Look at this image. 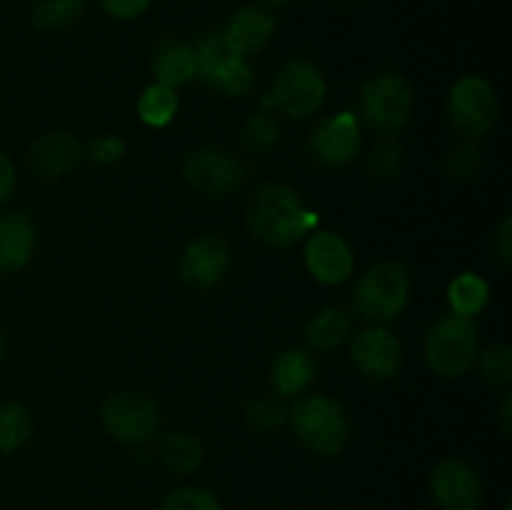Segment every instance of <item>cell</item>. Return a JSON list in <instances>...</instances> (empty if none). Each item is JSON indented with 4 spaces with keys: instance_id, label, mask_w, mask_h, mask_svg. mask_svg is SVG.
Wrapping results in <instances>:
<instances>
[{
    "instance_id": "1",
    "label": "cell",
    "mask_w": 512,
    "mask_h": 510,
    "mask_svg": "<svg viewBox=\"0 0 512 510\" xmlns=\"http://www.w3.org/2000/svg\"><path fill=\"white\" fill-rule=\"evenodd\" d=\"M315 223H318V218H315L313 210L288 185H263L250 200V233L263 243L275 245V248H288V245L303 240L315 228Z\"/></svg>"
},
{
    "instance_id": "2",
    "label": "cell",
    "mask_w": 512,
    "mask_h": 510,
    "mask_svg": "<svg viewBox=\"0 0 512 510\" xmlns=\"http://www.w3.org/2000/svg\"><path fill=\"white\" fill-rule=\"evenodd\" d=\"M288 418L300 443L313 450L315 455L333 458V455L343 453L345 445H348V415H345L343 405L328 395L300 398L293 405V410H288Z\"/></svg>"
},
{
    "instance_id": "3",
    "label": "cell",
    "mask_w": 512,
    "mask_h": 510,
    "mask_svg": "<svg viewBox=\"0 0 512 510\" xmlns=\"http://www.w3.org/2000/svg\"><path fill=\"white\" fill-rule=\"evenodd\" d=\"M410 298V278L393 260L375 263L353 290V310L368 323H390L405 310Z\"/></svg>"
},
{
    "instance_id": "4",
    "label": "cell",
    "mask_w": 512,
    "mask_h": 510,
    "mask_svg": "<svg viewBox=\"0 0 512 510\" xmlns=\"http://www.w3.org/2000/svg\"><path fill=\"white\" fill-rule=\"evenodd\" d=\"M425 360L443 378H460L478 360V325L465 315H445L425 338Z\"/></svg>"
},
{
    "instance_id": "5",
    "label": "cell",
    "mask_w": 512,
    "mask_h": 510,
    "mask_svg": "<svg viewBox=\"0 0 512 510\" xmlns=\"http://www.w3.org/2000/svg\"><path fill=\"white\" fill-rule=\"evenodd\" d=\"M195 63H198L195 78L220 95L240 98L253 85V68L248 65V58L235 50L223 33H208L198 40Z\"/></svg>"
},
{
    "instance_id": "6",
    "label": "cell",
    "mask_w": 512,
    "mask_h": 510,
    "mask_svg": "<svg viewBox=\"0 0 512 510\" xmlns=\"http://www.w3.org/2000/svg\"><path fill=\"white\" fill-rule=\"evenodd\" d=\"M413 113V88L400 73L373 75L360 93V115L375 133L393 135L408 123Z\"/></svg>"
},
{
    "instance_id": "7",
    "label": "cell",
    "mask_w": 512,
    "mask_h": 510,
    "mask_svg": "<svg viewBox=\"0 0 512 510\" xmlns=\"http://www.w3.org/2000/svg\"><path fill=\"white\" fill-rule=\"evenodd\" d=\"M105 433L123 445H145L160 428V410L148 395L120 390L110 395L100 408Z\"/></svg>"
},
{
    "instance_id": "8",
    "label": "cell",
    "mask_w": 512,
    "mask_h": 510,
    "mask_svg": "<svg viewBox=\"0 0 512 510\" xmlns=\"http://www.w3.org/2000/svg\"><path fill=\"white\" fill-rule=\"evenodd\" d=\"M328 95V83L310 60H290L280 68L273 83V103L290 118H308L318 113Z\"/></svg>"
},
{
    "instance_id": "9",
    "label": "cell",
    "mask_w": 512,
    "mask_h": 510,
    "mask_svg": "<svg viewBox=\"0 0 512 510\" xmlns=\"http://www.w3.org/2000/svg\"><path fill=\"white\" fill-rule=\"evenodd\" d=\"M500 113L498 93L478 75H465L450 88L448 115L455 128L468 138H480L495 125Z\"/></svg>"
},
{
    "instance_id": "10",
    "label": "cell",
    "mask_w": 512,
    "mask_h": 510,
    "mask_svg": "<svg viewBox=\"0 0 512 510\" xmlns=\"http://www.w3.org/2000/svg\"><path fill=\"white\" fill-rule=\"evenodd\" d=\"M185 180L193 190L208 198H225L245 180V168L235 155L220 148L195 150L183 168Z\"/></svg>"
},
{
    "instance_id": "11",
    "label": "cell",
    "mask_w": 512,
    "mask_h": 510,
    "mask_svg": "<svg viewBox=\"0 0 512 510\" xmlns=\"http://www.w3.org/2000/svg\"><path fill=\"white\" fill-rule=\"evenodd\" d=\"M363 130L353 113H338L320 120L310 138V153L325 168H340L360 153Z\"/></svg>"
},
{
    "instance_id": "12",
    "label": "cell",
    "mask_w": 512,
    "mask_h": 510,
    "mask_svg": "<svg viewBox=\"0 0 512 510\" xmlns=\"http://www.w3.org/2000/svg\"><path fill=\"white\" fill-rule=\"evenodd\" d=\"M430 493L443 510H478L483 485L473 465L463 460H443L430 473Z\"/></svg>"
},
{
    "instance_id": "13",
    "label": "cell",
    "mask_w": 512,
    "mask_h": 510,
    "mask_svg": "<svg viewBox=\"0 0 512 510\" xmlns=\"http://www.w3.org/2000/svg\"><path fill=\"white\" fill-rule=\"evenodd\" d=\"M350 360L363 375L373 380H390L403 363L400 340L385 328H370L355 335L350 345Z\"/></svg>"
},
{
    "instance_id": "14",
    "label": "cell",
    "mask_w": 512,
    "mask_h": 510,
    "mask_svg": "<svg viewBox=\"0 0 512 510\" xmlns=\"http://www.w3.org/2000/svg\"><path fill=\"white\" fill-rule=\"evenodd\" d=\"M305 265L318 283L340 285L353 275L355 255L340 235L318 230L305 245Z\"/></svg>"
},
{
    "instance_id": "15",
    "label": "cell",
    "mask_w": 512,
    "mask_h": 510,
    "mask_svg": "<svg viewBox=\"0 0 512 510\" xmlns=\"http://www.w3.org/2000/svg\"><path fill=\"white\" fill-rule=\"evenodd\" d=\"M228 268V245L215 235H203V238L193 240L180 255V278L200 290L218 285L228 275Z\"/></svg>"
},
{
    "instance_id": "16",
    "label": "cell",
    "mask_w": 512,
    "mask_h": 510,
    "mask_svg": "<svg viewBox=\"0 0 512 510\" xmlns=\"http://www.w3.org/2000/svg\"><path fill=\"white\" fill-rule=\"evenodd\" d=\"M85 158V148L75 135L55 130L40 135L30 148V168L45 180H58L68 175Z\"/></svg>"
},
{
    "instance_id": "17",
    "label": "cell",
    "mask_w": 512,
    "mask_h": 510,
    "mask_svg": "<svg viewBox=\"0 0 512 510\" xmlns=\"http://www.w3.org/2000/svg\"><path fill=\"white\" fill-rule=\"evenodd\" d=\"M275 33V18L263 5H245L230 15L223 35L235 50L248 58L250 53H258L270 43Z\"/></svg>"
},
{
    "instance_id": "18",
    "label": "cell",
    "mask_w": 512,
    "mask_h": 510,
    "mask_svg": "<svg viewBox=\"0 0 512 510\" xmlns=\"http://www.w3.org/2000/svg\"><path fill=\"white\" fill-rule=\"evenodd\" d=\"M150 68L158 83L170 85V88H180V85L190 83L195 78V48L185 40L173 38H160L158 43L150 50Z\"/></svg>"
},
{
    "instance_id": "19",
    "label": "cell",
    "mask_w": 512,
    "mask_h": 510,
    "mask_svg": "<svg viewBox=\"0 0 512 510\" xmlns=\"http://www.w3.org/2000/svg\"><path fill=\"white\" fill-rule=\"evenodd\" d=\"M35 250V225L25 213L0 215V273L25 268Z\"/></svg>"
},
{
    "instance_id": "20",
    "label": "cell",
    "mask_w": 512,
    "mask_h": 510,
    "mask_svg": "<svg viewBox=\"0 0 512 510\" xmlns=\"http://www.w3.org/2000/svg\"><path fill=\"white\" fill-rule=\"evenodd\" d=\"M315 380V358L308 350H283L270 365V383L280 398H300Z\"/></svg>"
},
{
    "instance_id": "21",
    "label": "cell",
    "mask_w": 512,
    "mask_h": 510,
    "mask_svg": "<svg viewBox=\"0 0 512 510\" xmlns=\"http://www.w3.org/2000/svg\"><path fill=\"white\" fill-rule=\"evenodd\" d=\"M353 333V320L340 308H323L305 325V340L318 350L340 348Z\"/></svg>"
},
{
    "instance_id": "22",
    "label": "cell",
    "mask_w": 512,
    "mask_h": 510,
    "mask_svg": "<svg viewBox=\"0 0 512 510\" xmlns=\"http://www.w3.org/2000/svg\"><path fill=\"white\" fill-rule=\"evenodd\" d=\"M203 443H200L195 435L183 433H168L163 435L158 445V458L170 473H178V475H188L195 473L203 463Z\"/></svg>"
},
{
    "instance_id": "23",
    "label": "cell",
    "mask_w": 512,
    "mask_h": 510,
    "mask_svg": "<svg viewBox=\"0 0 512 510\" xmlns=\"http://www.w3.org/2000/svg\"><path fill=\"white\" fill-rule=\"evenodd\" d=\"M178 93L163 83H153L138 98V115L150 128H165L178 115Z\"/></svg>"
},
{
    "instance_id": "24",
    "label": "cell",
    "mask_w": 512,
    "mask_h": 510,
    "mask_svg": "<svg viewBox=\"0 0 512 510\" xmlns=\"http://www.w3.org/2000/svg\"><path fill=\"white\" fill-rule=\"evenodd\" d=\"M488 298L490 285L478 273H460L448 288L450 308L455 315H465V318L478 315L488 305Z\"/></svg>"
},
{
    "instance_id": "25",
    "label": "cell",
    "mask_w": 512,
    "mask_h": 510,
    "mask_svg": "<svg viewBox=\"0 0 512 510\" xmlns=\"http://www.w3.org/2000/svg\"><path fill=\"white\" fill-rule=\"evenodd\" d=\"M33 433L30 413L20 403H0V455H10L25 445Z\"/></svg>"
},
{
    "instance_id": "26",
    "label": "cell",
    "mask_w": 512,
    "mask_h": 510,
    "mask_svg": "<svg viewBox=\"0 0 512 510\" xmlns=\"http://www.w3.org/2000/svg\"><path fill=\"white\" fill-rule=\"evenodd\" d=\"M83 10L85 0H35L30 18L40 30H63L70 28Z\"/></svg>"
},
{
    "instance_id": "27",
    "label": "cell",
    "mask_w": 512,
    "mask_h": 510,
    "mask_svg": "<svg viewBox=\"0 0 512 510\" xmlns=\"http://www.w3.org/2000/svg\"><path fill=\"white\" fill-rule=\"evenodd\" d=\"M280 123L270 113H258L245 123L243 145L250 153H268L278 145Z\"/></svg>"
},
{
    "instance_id": "28",
    "label": "cell",
    "mask_w": 512,
    "mask_h": 510,
    "mask_svg": "<svg viewBox=\"0 0 512 510\" xmlns=\"http://www.w3.org/2000/svg\"><path fill=\"white\" fill-rule=\"evenodd\" d=\"M158 510H223L220 500L215 498L210 490L195 488V485H185V488L170 490L163 498Z\"/></svg>"
},
{
    "instance_id": "29",
    "label": "cell",
    "mask_w": 512,
    "mask_h": 510,
    "mask_svg": "<svg viewBox=\"0 0 512 510\" xmlns=\"http://www.w3.org/2000/svg\"><path fill=\"white\" fill-rule=\"evenodd\" d=\"M400 168H403V150H400V145L395 140H383V143H378L370 150L368 170L373 178H395L400 173Z\"/></svg>"
},
{
    "instance_id": "30",
    "label": "cell",
    "mask_w": 512,
    "mask_h": 510,
    "mask_svg": "<svg viewBox=\"0 0 512 510\" xmlns=\"http://www.w3.org/2000/svg\"><path fill=\"white\" fill-rule=\"evenodd\" d=\"M480 373L488 383L508 385L512 380V353L505 345L490 348L480 355Z\"/></svg>"
},
{
    "instance_id": "31",
    "label": "cell",
    "mask_w": 512,
    "mask_h": 510,
    "mask_svg": "<svg viewBox=\"0 0 512 510\" xmlns=\"http://www.w3.org/2000/svg\"><path fill=\"white\" fill-rule=\"evenodd\" d=\"M245 415H248V423L260 430L278 428V425H283L285 420H288V410L273 398H258L253 400V403H248Z\"/></svg>"
},
{
    "instance_id": "32",
    "label": "cell",
    "mask_w": 512,
    "mask_h": 510,
    "mask_svg": "<svg viewBox=\"0 0 512 510\" xmlns=\"http://www.w3.org/2000/svg\"><path fill=\"white\" fill-rule=\"evenodd\" d=\"M478 163H480V153L470 140H463V143H458L453 150H450L448 168L455 178H470V175H475L478 173Z\"/></svg>"
},
{
    "instance_id": "33",
    "label": "cell",
    "mask_w": 512,
    "mask_h": 510,
    "mask_svg": "<svg viewBox=\"0 0 512 510\" xmlns=\"http://www.w3.org/2000/svg\"><path fill=\"white\" fill-rule=\"evenodd\" d=\"M125 143L118 135H100L90 143V155H93L95 163L100 165H113L123 158Z\"/></svg>"
},
{
    "instance_id": "34",
    "label": "cell",
    "mask_w": 512,
    "mask_h": 510,
    "mask_svg": "<svg viewBox=\"0 0 512 510\" xmlns=\"http://www.w3.org/2000/svg\"><path fill=\"white\" fill-rule=\"evenodd\" d=\"M153 0H98L100 8L115 20H135L150 8Z\"/></svg>"
},
{
    "instance_id": "35",
    "label": "cell",
    "mask_w": 512,
    "mask_h": 510,
    "mask_svg": "<svg viewBox=\"0 0 512 510\" xmlns=\"http://www.w3.org/2000/svg\"><path fill=\"white\" fill-rule=\"evenodd\" d=\"M13 188H15V168L13 163H10L8 155L0 150V203L8 200V195L13 193Z\"/></svg>"
},
{
    "instance_id": "36",
    "label": "cell",
    "mask_w": 512,
    "mask_h": 510,
    "mask_svg": "<svg viewBox=\"0 0 512 510\" xmlns=\"http://www.w3.org/2000/svg\"><path fill=\"white\" fill-rule=\"evenodd\" d=\"M498 255L505 265L512 260V223H510V218H505L503 225H500V230H498Z\"/></svg>"
},
{
    "instance_id": "37",
    "label": "cell",
    "mask_w": 512,
    "mask_h": 510,
    "mask_svg": "<svg viewBox=\"0 0 512 510\" xmlns=\"http://www.w3.org/2000/svg\"><path fill=\"white\" fill-rule=\"evenodd\" d=\"M500 420H503V428L510 430V398L503 400V410H500Z\"/></svg>"
},
{
    "instance_id": "38",
    "label": "cell",
    "mask_w": 512,
    "mask_h": 510,
    "mask_svg": "<svg viewBox=\"0 0 512 510\" xmlns=\"http://www.w3.org/2000/svg\"><path fill=\"white\" fill-rule=\"evenodd\" d=\"M260 5H263V8H268V10H275V8H285V5L290 3V0H258Z\"/></svg>"
},
{
    "instance_id": "39",
    "label": "cell",
    "mask_w": 512,
    "mask_h": 510,
    "mask_svg": "<svg viewBox=\"0 0 512 510\" xmlns=\"http://www.w3.org/2000/svg\"><path fill=\"white\" fill-rule=\"evenodd\" d=\"M340 3H343V5H355V3H360V0H340Z\"/></svg>"
},
{
    "instance_id": "40",
    "label": "cell",
    "mask_w": 512,
    "mask_h": 510,
    "mask_svg": "<svg viewBox=\"0 0 512 510\" xmlns=\"http://www.w3.org/2000/svg\"><path fill=\"white\" fill-rule=\"evenodd\" d=\"M3 350H5V345H3V338H0V358H3Z\"/></svg>"
}]
</instances>
